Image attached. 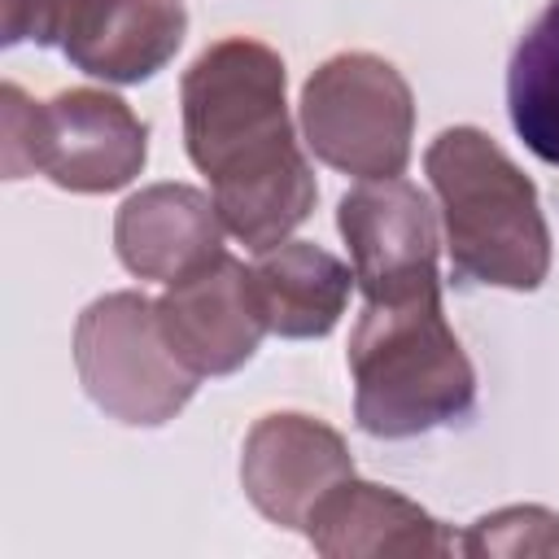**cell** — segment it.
I'll list each match as a JSON object with an SVG mask.
<instances>
[{"label":"cell","instance_id":"3","mask_svg":"<svg viewBox=\"0 0 559 559\" xmlns=\"http://www.w3.org/2000/svg\"><path fill=\"white\" fill-rule=\"evenodd\" d=\"M459 284L533 293L550 271V227L533 179L480 127H445L424 153Z\"/></svg>","mask_w":559,"mask_h":559},{"label":"cell","instance_id":"1","mask_svg":"<svg viewBox=\"0 0 559 559\" xmlns=\"http://www.w3.org/2000/svg\"><path fill=\"white\" fill-rule=\"evenodd\" d=\"M284 83L280 52L245 35L210 44L179 83L188 157L210 179L223 227L253 253L284 245L319 201Z\"/></svg>","mask_w":559,"mask_h":559},{"label":"cell","instance_id":"16","mask_svg":"<svg viewBox=\"0 0 559 559\" xmlns=\"http://www.w3.org/2000/svg\"><path fill=\"white\" fill-rule=\"evenodd\" d=\"M74 4L79 0H0V39L9 48L13 44L61 48Z\"/></svg>","mask_w":559,"mask_h":559},{"label":"cell","instance_id":"4","mask_svg":"<svg viewBox=\"0 0 559 559\" xmlns=\"http://www.w3.org/2000/svg\"><path fill=\"white\" fill-rule=\"evenodd\" d=\"M4 118V179L44 170L66 192H118L148 157V127L140 114L100 87H66L52 100H31L17 83L0 87Z\"/></svg>","mask_w":559,"mask_h":559},{"label":"cell","instance_id":"9","mask_svg":"<svg viewBox=\"0 0 559 559\" xmlns=\"http://www.w3.org/2000/svg\"><path fill=\"white\" fill-rule=\"evenodd\" d=\"M354 476V454L345 437L301 411L262 415L240 450V489L258 515L280 528L306 533L310 511L328 489Z\"/></svg>","mask_w":559,"mask_h":559},{"label":"cell","instance_id":"5","mask_svg":"<svg viewBox=\"0 0 559 559\" xmlns=\"http://www.w3.org/2000/svg\"><path fill=\"white\" fill-rule=\"evenodd\" d=\"M301 135L341 175L393 179L411 162V83L376 52H336L301 83Z\"/></svg>","mask_w":559,"mask_h":559},{"label":"cell","instance_id":"12","mask_svg":"<svg viewBox=\"0 0 559 559\" xmlns=\"http://www.w3.org/2000/svg\"><path fill=\"white\" fill-rule=\"evenodd\" d=\"M183 35V0H79L61 52L74 70L127 87L166 70Z\"/></svg>","mask_w":559,"mask_h":559},{"label":"cell","instance_id":"7","mask_svg":"<svg viewBox=\"0 0 559 559\" xmlns=\"http://www.w3.org/2000/svg\"><path fill=\"white\" fill-rule=\"evenodd\" d=\"M336 227L349 245L354 284L367 301L441 288L437 210L411 179L393 175L349 188L336 205Z\"/></svg>","mask_w":559,"mask_h":559},{"label":"cell","instance_id":"14","mask_svg":"<svg viewBox=\"0 0 559 559\" xmlns=\"http://www.w3.org/2000/svg\"><path fill=\"white\" fill-rule=\"evenodd\" d=\"M507 109L528 153L559 166V0L537 13V22L511 52Z\"/></svg>","mask_w":559,"mask_h":559},{"label":"cell","instance_id":"8","mask_svg":"<svg viewBox=\"0 0 559 559\" xmlns=\"http://www.w3.org/2000/svg\"><path fill=\"white\" fill-rule=\"evenodd\" d=\"M157 319L166 345L192 376L240 371L271 332L258 306L253 266H245L227 249L197 271L170 280L157 297Z\"/></svg>","mask_w":559,"mask_h":559},{"label":"cell","instance_id":"10","mask_svg":"<svg viewBox=\"0 0 559 559\" xmlns=\"http://www.w3.org/2000/svg\"><path fill=\"white\" fill-rule=\"evenodd\" d=\"M306 537L328 559H432L454 550V533L406 493L345 476L319 498Z\"/></svg>","mask_w":559,"mask_h":559},{"label":"cell","instance_id":"11","mask_svg":"<svg viewBox=\"0 0 559 559\" xmlns=\"http://www.w3.org/2000/svg\"><path fill=\"white\" fill-rule=\"evenodd\" d=\"M223 218L214 197L192 183H148L114 214L118 262L135 280H179L223 253Z\"/></svg>","mask_w":559,"mask_h":559},{"label":"cell","instance_id":"13","mask_svg":"<svg viewBox=\"0 0 559 559\" xmlns=\"http://www.w3.org/2000/svg\"><path fill=\"white\" fill-rule=\"evenodd\" d=\"M253 288L262 319L284 341H319L328 336L354 288V266H345L336 253H328L314 240H284L266 253H258Z\"/></svg>","mask_w":559,"mask_h":559},{"label":"cell","instance_id":"6","mask_svg":"<svg viewBox=\"0 0 559 559\" xmlns=\"http://www.w3.org/2000/svg\"><path fill=\"white\" fill-rule=\"evenodd\" d=\"M74 367L83 393L127 428L170 424L201 380L166 345L157 301L131 288L105 293L79 314Z\"/></svg>","mask_w":559,"mask_h":559},{"label":"cell","instance_id":"2","mask_svg":"<svg viewBox=\"0 0 559 559\" xmlns=\"http://www.w3.org/2000/svg\"><path fill=\"white\" fill-rule=\"evenodd\" d=\"M349 376L367 437L406 441L476 411V367L445 323L441 288L367 301L349 336Z\"/></svg>","mask_w":559,"mask_h":559},{"label":"cell","instance_id":"15","mask_svg":"<svg viewBox=\"0 0 559 559\" xmlns=\"http://www.w3.org/2000/svg\"><path fill=\"white\" fill-rule=\"evenodd\" d=\"M463 555L472 559H528V555H559V511L550 507H502L480 515L463 542Z\"/></svg>","mask_w":559,"mask_h":559}]
</instances>
